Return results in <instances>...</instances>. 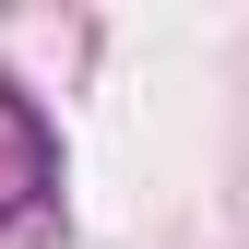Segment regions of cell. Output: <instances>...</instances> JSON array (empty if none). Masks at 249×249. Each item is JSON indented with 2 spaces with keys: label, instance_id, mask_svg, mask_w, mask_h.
Masks as SVG:
<instances>
[{
  "label": "cell",
  "instance_id": "6da1fadb",
  "mask_svg": "<svg viewBox=\"0 0 249 249\" xmlns=\"http://www.w3.org/2000/svg\"><path fill=\"white\" fill-rule=\"evenodd\" d=\"M48 190H59V142H48V119L0 83V226H24Z\"/></svg>",
  "mask_w": 249,
  "mask_h": 249
}]
</instances>
